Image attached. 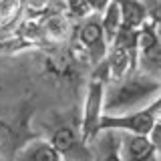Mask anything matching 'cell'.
<instances>
[{
	"instance_id": "obj_16",
	"label": "cell",
	"mask_w": 161,
	"mask_h": 161,
	"mask_svg": "<svg viewBox=\"0 0 161 161\" xmlns=\"http://www.w3.org/2000/svg\"><path fill=\"white\" fill-rule=\"evenodd\" d=\"M113 2V0H87V4H89V8H91V12L93 14H97V16H101V14L107 10V6Z\"/></svg>"
},
{
	"instance_id": "obj_2",
	"label": "cell",
	"mask_w": 161,
	"mask_h": 161,
	"mask_svg": "<svg viewBox=\"0 0 161 161\" xmlns=\"http://www.w3.org/2000/svg\"><path fill=\"white\" fill-rule=\"evenodd\" d=\"M42 137L58 151L63 161H95L93 147L85 141L80 131V113H50L48 119L42 121Z\"/></svg>"
},
{
	"instance_id": "obj_6",
	"label": "cell",
	"mask_w": 161,
	"mask_h": 161,
	"mask_svg": "<svg viewBox=\"0 0 161 161\" xmlns=\"http://www.w3.org/2000/svg\"><path fill=\"white\" fill-rule=\"evenodd\" d=\"M73 44L85 57L89 67H97L107 58V38H105L103 26H101V18L97 14H91L89 18L80 20L75 24V34H73Z\"/></svg>"
},
{
	"instance_id": "obj_15",
	"label": "cell",
	"mask_w": 161,
	"mask_h": 161,
	"mask_svg": "<svg viewBox=\"0 0 161 161\" xmlns=\"http://www.w3.org/2000/svg\"><path fill=\"white\" fill-rule=\"evenodd\" d=\"M64 12H67V16L75 24L85 20V18H89L93 14L89 4H87V0H64Z\"/></svg>"
},
{
	"instance_id": "obj_9",
	"label": "cell",
	"mask_w": 161,
	"mask_h": 161,
	"mask_svg": "<svg viewBox=\"0 0 161 161\" xmlns=\"http://www.w3.org/2000/svg\"><path fill=\"white\" fill-rule=\"evenodd\" d=\"M95 161H123L121 157V135L117 131H101L91 143Z\"/></svg>"
},
{
	"instance_id": "obj_5",
	"label": "cell",
	"mask_w": 161,
	"mask_h": 161,
	"mask_svg": "<svg viewBox=\"0 0 161 161\" xmlns=\"http://www.w3.org/2000/svg\"><path fill=\"white\" fill-rule=\"evenodd\" d=\"M40 67H42L44 75L48 79H53L54 83H63V85L75 87V85L80 83L83 69L89 67V63L75 48V44L70 42L67 47L40 48Z\"/></svg>"
},
{
	"instance_id": "obj_18",
	"label": "cell",
	"mask_w": 161,
	"mask_h": 161,
	"mask_svg": "<svg viewBox=\"0 0 161 161\" xmlns=\"http://www.w3.org/2000/svg\"><path fill=\"white\" fill-rule=\"evenodd\" d=\"M8 34H12V32H4V30H0V40H4L8 36Z\"/></svg>"
},
{
	"instance_id": "obj_14",
	"label": "cell",
	"mask_w": 161,
	"mask_h": 161,
	"mask_svg": "<svg viewBox=\"0 0 161 161\" xmlns=\"http://www.w3.org/2000/svg\"><path fill=\"white\" fill-rule=\"evenodd\" d=\"M58 8H64V0H24V16L30 18H38Z\"/></svg>"
},
{
	"instance_id": "obj_13",
	"label": "cell",
	"mask_w": 161,
	"mask_h": 161,
	"mask_svg": "<svg viewBox=\"0 0 161 161\" xmlns=\"http://www.w3.org/2000/svg\"><path fill=\"white\" fill-rule=\"evenodd\" d=\"M99 18H101V26H103L107 44H111L115 40V36L119 34L121 24H123V20H121V8H119V4L117 2H111L109 6H107V10H105Z\"/></svg>"
},
{
	"instance_id": "obj_17",
	"label": "cell",
	"mask_w": 161,
	"mask_h": 161,
	"mask_svg": "<svg viewBox=\"0 0 161 161\" xmlns=\"http://www.w3.org/2000/svg\"><path fill=\"white\" fill-rule=\"evenodd\" d=\"M149 139H151V143L155 145L157 153H161V119L157 121V125L153 127V131H151V135H149Z\"/></svg>"
},
{
	"instance_id": "obj_4",
	"label": "cell",
	"mask_w": 161,
	"mask_h": 161,
	"mask_svg": "<svg viewBox=\"0 0 161 161\" xmlns=\"http://www.w3.org/2000/svg\"><path fill=\"white\" fill-rule=\"evenodd\" d=\"M109 80H111V75H109L107 60H103L101 64L91 69L87 87H85L83 109H80V131H83V137L89 145L99 135V123H101V117H103L105 93H107Z\"/></svg>"
},
{
	"instance_id": "obj_3",
	"label": "cell",
	"mask_w": 161,
	"mask_h": 161,
	"mask_svg": "<svg viewBox=\"0 0 161 161\" xmlns=\"http://www.w3.org/2000/svg\"><path fill=\"white\" fill-rule=\"evenodd\" d=\"M34 101L22 99L12 105H0V157H10L18 153L30 141L42 137L32 129Z\"/></svg>"
},
{
	"instance_id": "obj_7",
	"label": "cell",
	"mask_w": 161,
	"mask_h": 161,
	"mask_svg": "<svg viewBox=\"0 0 161 161\" xmlns=\"http://www.w3.org/2000/svg\"><path fill=\"white\" fill-rule=\"evenodd\" d=\"M159 117H161V99L155 101L151 107L143 109V111L119 115V117L103 115V117H101V123H99V133L101 131H117V133H129V135L149 137L153 127L157 125Z\"/></svg>"
},
{
	"instance_id": "obj_10",
	"label": "cell",
	"mask_w": 161,
	"mask_h": 161,
	"mask_svg": "<svg viewBox=\"0 0 161 161\" xmlns=\"http://www.w3.org/2000/svg\"><path fill=\"white\" fill-rule=\"evenodd\" d=\"M14 161H63V157L44 137H38L24 145L14 155Z\"/></svg>"
},
{
	"instance_id": "obj_1",
	"label": "cell",
	"mask_w": 161,
	"mask_h": 161,
	"mask_svg": "<svg viewBox=\"0 0 161 161\" xmlns=\"http://www.w3.org/2000/svg\"><path fill=\"white\" fill-rule=\"evenodd\" d=\"M159 99H161V79L137 69L123 79L109 80L107 93H105L103 115L119 117V115L143 111Z\"/></svg>"
},
{
	"instance_id": "obj_8",
	"label": "cell",
	"mask_w": 161,
	"mask_h": 161,
	"mask_svg": "<svg viewBox=\"0 0 161 161\" xmlns=\"http://www.w3.org/2000/svg\"><path fill=\"white\" fill-rule=\"evenodd\" d=\"M121 135V157L123 161H157V149L149 137L141 135Z\"/></svg>"
},
{
	"instance_id": "obj_12",
	"label": "cell",
	"mask_w": 161,
	"mask_h": 161,
	"mask_svg": "<svg viewBox=\"0 0 161 161\" xmlns=\"http://www.w3.org/2000/svg\"><path fill=\"white\" fill-rule=\"evenodd\" d=\"M24 18V0H0V30L12 32Z\"/></svg>"
},
{
	"instance_id": "obj_11",
	"label": "cell",
	"mask_w": 161,
	"mask_h": 161,
	"mask_svg": "<svg viewBox=\"0 0 161 161\" xmlns=\"http://www.w3.org/2000/svg\"><path fill=\"white\" fill-rule=\"evenodd\" d=\"M119 8H121V20H123L121 28L125 30H139L149 20L147 6L143 0H123Z\"/></svg>"
}]
</instances>
